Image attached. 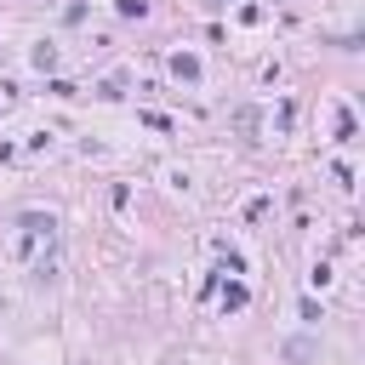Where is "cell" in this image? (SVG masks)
I'll use <instances>...</instances> for the list:
<instances>
[{"label":"cell","instance_id":"1","mask_svg":"<svg viewBox=\"0 0 365 365\" xmlns=\"http://www.w3.org/2000/svg\"><path fill=\"white\" fill-rule=\"evenodd\" d=\"M17 228H23V234H17V257H29V251H34L40 240L51 245V228H57V222H51V217H40V211H29V217H23Z\"/></svg>","mask_w":365,"mask_h":365},{"label":"cell","instance_id":"2","mask_svg":"<svg viewBox=\"0 0 365 365\" xmlns=\"http://www.w3.org/2000/svg\"><path fill=\"white\" fill-rule=\"evenodd\" d=\"M171 68H177V80H188V86L200 80V57H188V51H177V57H171Z\"/></svg>","mask_w":365,"mask_h":365},{"label":"cell","instance_id":"3","mask_svg":"<svg viewBox=\"0 0 365 365\" xmlns=\"http://www.w3.org/2000/svg\"><path fill=\"white\" fill-rule=\"evenodd\" d=\"M34 68H57V46H34Z\"/></svg>","mask_w":365,"mask_h":365},{"label":"cell","instance_id":"4","mask_svg":"<svg viewBox=\"0 0 365 365\" xmlns=\"http://www.w3.org/2000/svg\"><path fill=\"white\" fill-rule=\"evenodd\" d=\"M120 6V17H143V0H114Z\"/></svg>","mask_w":365,"mask_h":365},{"label":"cell","instance_id":"5","mask_svg":"<svg viewBox=\"0 0 365 365\" xmlns=\"http://www.w3.org/2000/svg\"><path fill=\"white\" fill-rule=\"evenodd\" d=\"M205 6H211V11H217V6H228V0H205Z\"/></svg>","mask_w":365,"mask_h":365}]
</instances>
